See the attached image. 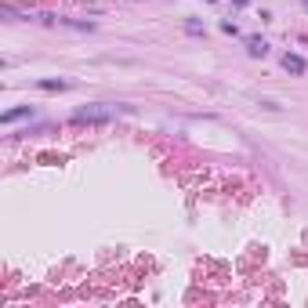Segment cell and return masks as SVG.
<instances>
[{
  "instance_id": "obj_1",
  "label": "cell",
  "mask_w": 308,
  "mask_h": 308,
  "mask_svg": "<svg viewBox=\"0 0 308 308\" xmlns=\"http://www.w3.org/2000/svg\"><path fill=\"white\" fill-rule=\"evenodd\" d=\"M116 116V105H80L73 113V123H109Z\"/></svg>"
},
{
  "instance_id": "obj_6",
  "label": "cell",
  "mask_w": 308,
  "mask_h": 308,
  "mask_svg": "<svg viewBox=\"0 0 308 308\" xmlns=\"http://www.w3.org/2000/svg\"><path fill=\"white\" fill-rule=\"evenodd\" d=\"M185 33H192V37H199V33H203V26H199V22H185Z\"/></svg>"
},
{
  "instance_id": "obj_5",
  "label": "cell",
  "mask_w": 308,
  "mask_h": 308,
  "mask_svg": "<svg viewBox=\"0 0 308 308\" xmlns=\"http://www.w3.org/2000/svg\"><path fill=\"white\" fill-rule=\"evenodd\" d=\"M66 80H40V91H66Z\"/></svg>"
},
{
  "instance_id": "obj_7",
  "label": "cell",
  "mask_w": 308,
  "mask_h": 308,
  "mask_svg": "<svg viewBox=\"0 0 308 308\" xmlns=\"http://www.w3.org/2000/svg\"><path fill=\"white\" fill-rule=\"evenodd\" d=\"M301 4H304V11H308V0H301Z\"/></svg>"
},
{
  "instance_id": "obj_3",
  "label": "cell",
  "mask_w": 308,
  "mask_h": 308,
  "mask_svg": "<svg viewBox=\"0 0 308 308\" xmlns=\"http://www.w3.org/2000/svg\"><path fill=\"white\" fill-rule=\"evenodd\" d=\"M246 51H250L254 58L268 55V40H265V37H250V40H246Z\"/></svg>"
},
{
  "instance_id": "obj_2",
  "label": "cell",
  "mask_w": 308,
  "mask_h": 308,
  "mask_svg": "<svg viewBox=\"0 0 308 308\" xmlns=\"http://www.w3.org/2000/svg\"><path fill=\"white\" fill-rule=\"evenodd\" d=\"M283 69H286V73H294V76H304V58L286 51V55H283Z\"/></svg>"
},
{
  "instance_id": "obj_4",
  "label": "cell",
  "mask_w": 308,
  "mask_h": 308,
  "mask_svg": "<svg viewBox=\"0 0 308 308\" xmlns=\"http://www.w3.org/2000/svg\"><path fill=\"white\" fill-rule=\"evenodd\" d=\"M26 116H33V109H29V105H19V109H8L0 116V123H15V120H26Z\"/></svg>"
}]
</instances>
